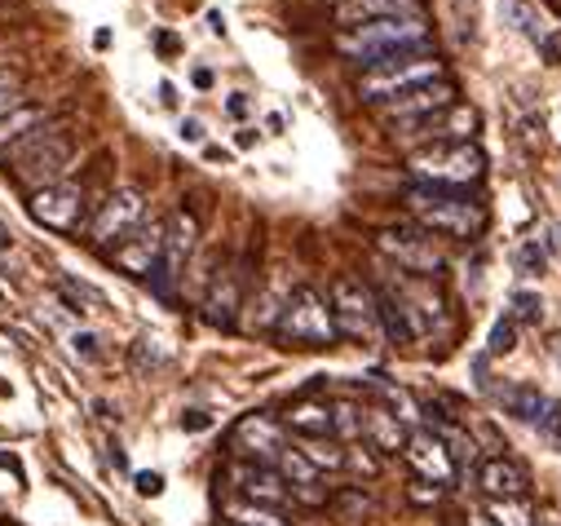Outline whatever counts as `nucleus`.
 Returning a JSON list of instances; mask_svg holds the SVG:
<instances>
[{
    "label": "nucleus",
    "mask_w": 561,
    "mask_h": 526,
    "mask_svg": "<svg viewBox=\"0 0 561 526\" xmlns=\"http://www.w3.org/2000/svg\"><path fill=\"white\" fill-rule=\"evenodd\" d=\"M336 49L358 62L363 71L389 62V58H402V54H425L434 49V32L425 23V14L415 19H380V23H363V27H345L336 36Z\"/></svg>",
    "instance_id": "nucleus-2"
},
{
    "label": "nucleus",
    "mask_w": 561,
    "mask_h": 526,
    "mask_svg": "<svg viewBox=\"0 0 561 526\" xmlns=\"http://www.w3.org/2000/svg\"><path fill=\"white\" fill-rule=\"evenodd\" d=\"M376 393H380V408L385 412H393L407 430H420V421H425V403H415V393H407L402 385H393V380H376Z\"/></svg>",
    "instance_id": "nucleus-26"
},
{
    "label": "nucleus",
    "mask_w": 561,
    "mask_h": 526,
    "mask_svg": "<svg viewBox=\"0 0 561 526\" xmlns=\"http://www.w3.org/2000/svg\"><path fill=\"white\" fill-rule=\"evenodd\" d=\"M407 173L415 186H438V191H469L486 178V151L478 142H447L425 147L407 156Z\"/></svg>",
    "instance_id": "nucleus-5"
},
{
    "label": "nucleus",
    "mask_w": 561,
    "mask_h": 526,
    "mask_svg": "<svg viewBox=\"0 0 561 526\" xmlns=\"http://www.w3.org/2000/svg\"><path fill=\"white\" fill-rule=\"evenodd\" d=\"M234 491H239L243 500L265 504V508H278V513L293 504L288 482L278 478V469H265V465H234Z\"/></svg>",
    "instance_id": "nucleus-20"
},
{
    "label": "nucleus",
    "mask_w": 561,
    "mask_h": 526,
    "mask_svg": "<svg viewBox=\"0 0 561 526\" xmlns=\"http://www.w3.org/2000/svg\"><path fill=\"white\" fill-rule=\"evenodd\" d=\"M517 271H526V275H539V271H543V252H539L535 243H526V248L517 252Z\"/></svg>",
    "instance_id": "nucleus-38"
},
{
    "label": "nucleus",
    "mask_w": 561,
    "mask_h": 526,
    "mask_svg": "<svg viewBox=\"0 0 561 526\" xmlns=\"http://www.w3.org/2000/svg\"><path fill=\"white\" fill-rule=\"evenodd\" d=\"M178 134H182V142H204V124L199 119H182Z\"/></svg>",
    "instance_id": "nucleus-43"
},
{
    "label": "nucleus",
    "mask_w": 561,
    "mask_h": 526,
    "mask_svg": "<svg viewBox=\"0 0 561 526\" xmlns=\"http://www.w3.org/2000/svg\"><path fill=\"white\" fill-rule=\"evenodd\" d=\"M226 111H230V115H248V98H243V93H234V98L226 102Z\"/></svg>",
    "instance_id": "nucleus-45"
},
{
    "label": "nucleus",
    "mask_w": 561,
    "mask_h": 526,
    "mask_svg": "<svg viewBox=\"0 0 561 526\" xmlns=\"http://www.w3.org/2000/svg\"><path fill=\"white\" fill-rule=\"evenodd\" d=\"M137 226H147V195L137 191V186H119V191H111V195L93 208L89 243H93V248H115V243H124Z\"/></svg>",
    "instance_id": "nucleus-9"
},
{
    "label": "nucleus",
    "mask_w": 561,
    "mask_h": 526,
    "mask_svg": "<svg viewBox=\"0 0 561 526\" xmlns=\"http://www.w3.org/2000/svg\"><path fill=\"white\" fill-rule=\"evenodd\" d=\"M328 301H332V319H336L341 341H354V345H371V341H380L376 288H367V284L354 279V275H336L332 288H328Z\"/></svg>",
    "instance_id": "nucleus-8"
},
{
    "label": "nucleus",
    "mask_w": 561,
    "mask_h": 526,
    "mask_svg": "<svg viewBox=\"0 0 561 526\" xmlns=\"http://www.w3.org/2000/svg\"><path fill=\"white\" fill-rule=\"evenodd\" d=\"M376 248L411 279H438L447 271V252L420 226H385V230H376Z\"/></svg>",
    "instance_id": "nucleus-7"
},
{
    "label": "nucleus",
    "mask_w": 561,
    "mask_h": 526,
    "mask_svg": "<svg viewBox=\"0 0 561 526\" xmlns=\"http://www.w3.org/2000/svg\"><path fill=\"white\" fill-rule=\"evenodd\" d=\"M465 522H469V526H495V522H491V517H486V513H469V517H465Z\"/></svg>",
    "instance_id": "nucleus-48"
},
{
    "label": "nucleus",
    "mask_w": 561,
    "mask_h": 526,
    "mask_svg": "<svg viewBox=\"0 0 561 526\" xmlns=\"http://www.w3.org/2000/svg\"><path fill=\"white\" fill-rule=\"evenodd\" d=\"M41 124H49V115L41 106H32V102H23L14 115H5V119H0V156H5L10 147H19L32 128H41Z\"/></svg>",
    "instance_id": "nucleus-27"
},
{
    "label": "nucleus",
    "mask_w": 561,
    "mask_h": 526,
    "mask_svg": "<svg viewBox=\"0 0 561 526\" xmlns=\"http://www.w3.org/2000/svg\"><path fill=\"white\" fill-rule=\"evenodd\" d=\"M71 345H76V354H84V358H98V354H102L93 332H76V336H71Z\"/></svg>",
    "instance_id": "nucleus-40"
},
{
    "label": "nucleus",
    "mask_w": 561,
    "mask_h": 526,
    "mask_svg": "<svg viewBox=\"0 0 561 526\" xmlns=\"http://www.w3.org/2000/svg\"><path fill=\"white\" fill-rule=\"evenodd\" d=\"M23 106V98H19V89H0V119L5 115H14Z\"/></svg>",
    "instance_id": "nucleus-42"
},
{
    "label": "nucleus",
    "mask_w": 561,
    "mask_h": 526,
    "mask_svg": "<svg viewBox=\"0 0 561 526\" xmlns=\"http://www.w3.org/2000/svg\"><path fill=\"white\" fill-rule=\"evenodd\" d=\"M407 425L385 408H363V443L376 456H402L407 451Z\"/></svg>",
    "instance_id": "nucleus-23"
},
{
    "label": "nucleus",
    "mask_w": 561,
    "mask_h": 526,
    "mask_svg": "<svg viewBox=\"0 0 561 526\" xmlns=\"http://www.w3.org/2000/svg\"><path fill=\"white\" fill-rule=\"evenodd\" d=\"M376 315H380V336L389 345H415L420 336H425V319H420V310L407 301V293L398 284H380L376 288Z\"/></svg>",
    "instance_id": "nucleus-16"
},
{
    "label": "nucleus",
    "mask_w": 561,
    "mask_h": 526,
    "mask_svg": "<svg viewBox=\"0 0 561 526\" xmlns=\"http://www.w3.org/2000/svg\"><path fill=\"white\" fill-rule=\"evenodd\" d=\"M208 425H213L208 412H186V416H182V430H186V434H199V430H208Z\"/></svg>",
    "instance_id": "nucleus-41"
},
{
    "label": "nucleus",
    "mask_w": 561,
    "mask_h": 526,
    "mask_svg": "<svg viewBox=\"0 0 561 526\" xmlns=\"http://www.w3.org/2000/svg\"><path fill=\"white\" fill-rule=\"evenodd\" d=\"M332 412H336V443H341V438H363V408H354V403H332Z\"/></svg>",
    "instance_id": "nucleus-32"
},
{
    "label": "nucleus",
    "mask_w": 561,
    "mask_h": 526,
    "mask_svg": "<svg viewBox=\"0 0 561 526\" xmlns=\"http://www.w3.org/2000/svg\"><path fill=\"white\" fill-rule=\"evenodd\" d=\"M500 408H504L513 421L543 430V421H548V412H552V399H548L543 389H535V385L513 380V385H504V389H500Z\"/></svg>",
    "instance_id": "nucleus-24"
},
{
    "label": "nucleus",
    "mask_w": 561,
    "mask_h": 526,
    "mask_svg": "<svg viewBox=\"0 0 561 526\" xmlns=\"http://www.w3.org/2000/svg\"><path fill=\"white\" fill-rule=\"evenodd\" d=\"M133 358H137V367H160L169 354H164V345L156 336H142V341H137V350H133Z\"/></svg>",
    "instance_id": "nucleus-35"
},
{
    "label": "nucleus",
    "mask_w": 561,
    "mask_h": 526,
    "mask_svg": "<svg viewBox=\"0 0 561 526\" xmlns=\"http://www.w3.org/2000/svg\"><path fill=\"white\" fill-rule=\"evenodd\" d=\"M345 469H354L363 478H376L380 473V456H371V447H345Z\"/></svg>",
    "instance_id": "nucleus-34"
},
{
    "label": "nucleus",
    "mask_w": 561,
    "mask_h": 526,
    "mask_svg": "<svg viewBox=\"0 0 561 526\" xmlns=\"http://www.w3.org/2000/svg\"><path fill=\"white\" fill-rule=\"evenodd\" d=\"M221 517H226V526H293L288 513L265 508V504H252V500H243V495H230V500L221 504Z\"/></svg>",
    "instance_id": "nucleus-25"
},
{
    "label": "nucleus",
    "mask_w": 561,
    "mask_h": 526,
    "mask_svg": "<svg viewBox=\"0 0 561 526\" xmlns=\"http://www.w3.org/2000/svg\"><path fill=\"white\" fill-rule=\"evenodd\" d=\"M504 19H513V23H517V32H526V36H535V41H539V23L530 19V10L522 5V0H504Z\"/></svg>",
    "instance_id": "nucleus-36"
},
{
    "label": "nucleus",
    "mask_w": 561,
    "mask_h": 526,
    "mask_svg": "<svg viewBox=\"0 0 561 526\" xmlns=\"http://www.w3.org/2000/svg\"><path fill=\"white\" fill-rule=\"evenodd\" d=\"M411 221L420 230H430L434 239H456V243H473L486 235V204L469 191H438V186H411L402 195Z\"/></svg>",
    "instance_id": "nucleus-1"
},
{
    "label": "nucleus",
    "mask_w": 561,
    "mask_h": 526,
    "mask_svg": "<svg viewBox=\"0 0 561 526\" xmlns=\"http://www.w3.org/2000/svg\"><path fill=\"white\" fill-rule=\"evenodd\" d=\"M71 160H76V142H71V134L62 124H41V128H32V134L19 142V147H10L5 156H0V164H5V173L32 195V191H45V186H58L62 178H67V169H71Z\"/></svg>",
    "instance_id": "nucleus-3"
},
{
    "label": "nucleus",
    "mask_w": 561,
    "mask_h": 526,
    "mask_svg": "<svg viewBox=\"0 0 561 526\" xmlns=\"http://www.w3.org/2000/svg\"><path fill=\"white\" fill-rule=\"evenodd\" d=\"M447 106H456V84L443 76V80H434V84H420V89H411V93L385 102L380 115H385L389 124H415V119H430V115H438V111H447Z\"/></svg>",
    "instance_id": "nucleus-17"
},
{
    "label": "nucleus",
    "mask_w": 561,
    "mask_h": 526,
    "mask_svg": "<svg viewBox=\"0 0 561 526\" xmlns=\"http://www.w3.org/2000/svg\"><path fill=\"white\" fill-rule=\"evenodd\" d=\"M319 473H341L345 469V443H336V438H297L293 443Z\"/></svg>",
    "instance_id": "nucleus-28"
},
{
    "label": "nucleus",
    "mask_w": 561,
    "mask_h": 526,
    "mask_svg": "<svg viewBox=\"0 0 561 526\" xmlns=\"http://www.w3.org/2000/svg\"><path fill=\"white\" fill-rule=\"evenodd\" d=\"M133 487L142 491V495H160L164 491V478L160 473H133Z\"/></svg>",
    "instance_id": "nucleus-39"
},
{
    "label": "nucleus",
    "mask_w": 561,
    "mask_h": 526,
    "mask_svg": "<svg viewBox=\"0 0 561 526\" xmlns=\"http://www.w3.org/2000/svg\"><path fill=\"white\" fill-rule=\"evenodd\" d=\"M10 248H14V235H10L5 221H0V252H10Z\"/></svg>",
    "instance_id": "nucleus-47"
},
{
    "label": "nucleus",
    "mask_w": 561,
    "mask_h": 526,
    "mask_svg": "<svg viewBox=\"0 0 561 526\" xmlns=\"http://www.w3.org/2000/svg\"><path fill=\"white\" fill-rule=\"evenodd\" d=\"M195 239H199V221L191 213H173L164 221V256H160V271L151 279L160 301H178V284L186 279V266L195 256Z\"/></svg>",
    "instance_id": "nucleus-12"
},
{
    "label": "nucleus",
    "mask_w": 561,
    "mask_h": 526,
    "mask_svg": "<svg viewBox=\"0 0 561 526\" xmlns=\"http://www.w3.org/2000/svg\"><path fill=\"white\" fill-rule=\"evenodd\" d=\"M199 310H204V323L230 332L234 319H239V310H243V275H239L234 266H221V271L213 275V284H208Z\"/></svg>",
    "instance_id": "nucleus-18"
},
{
    "label": "nucleus",
    "mask_w": 561,
    "mask_h": 526,
    "mask_svg": "<svg viewBox=\"0 0 561 526\" xmlns=\"http://www.w3.org/2000/svg\"><path fill=\"white\" fill-rule=\"evenodd\" d=\"M478 134V111L456 102L430 119H415V124H393V138L415 147V151H425V147H447V142H473Z\"/></svg>",
    "instance_id": "nucleus-13"
},
{
    "label": "nucleus",
    "mask_w": 561,
    "mask_h": 526,
    "mask_svg": "<svg viewBox=\"0 0 561 526\" xmlns=\"http://www.w3.org/2000/svg\"><path fill=\"white\" fill-rule=\"evenodd\" d=\"M278 421H284V430H293L297 438H336V412H332V403H319V399L288 403V412Z\"/></svg>",
    "instance_id": "nucleus-22"
},
{
    "label": "nucleus",
    "mask_w": 561,
    "mask_h": 526,
    "mask_svg": "<svg viewBox=\"0 0 561 526\" xmlns=\"http://www.w3.org/2000/svg\"><path fill=\"white\" fill-rule=\"evenodd\" d=\"M407 465H411V473L415 478H425V482H434V487H451L456 478H460V469H456V460H451V451H447V443L434 434V430H411L407 434Z\"/></svg>",
    "instance_id": "nucleus-15"
},
{
    "label": "nucleus",
    "mask_w": 561,
    "mask_h": 526,
    "mask_svg": "<svg viewBox=\"0 0 561 526\" xmlns=\"http://www.w3.org/2000/svg\"><path fill=\"white\" fill-rule=\"evenodd\" d=\"M156 45H160V54H178V36H173V32H160Z\"/></svg>",
    "instance_id": "nucleus-44"
},
{
    "label": "nucleus",
    "mask_w": 561,
    "mask_h": 526,
    "mask_svg": "<svg viewBox=\"0 0 561 526\" xmlns=\"http://www.w3.org/2000/svg\"><path fill=\"white\" fill-rule=\"evenodd\" d=\"M230 451H234L243 465H265V469H274L278 456L288 451V430H284V421L270 416V412H243V416L234 421V430H230Z\"/></svg>",
    "instance_id": "nucleus-10"
},
{
    "label": "nucleus",
    "mask_w": 561,
    "mask_h": 526,
    "mask_svg": "<svg viewBox=\"0 0 561 526\" xmlns=\"http://www.w3.org/2000/svg\"><path fill=\"white\" fill-rule=\"evenodd\" d=\"M543 319V301L539 293H513V323H539Z\"/></svg>",
    "instance_id": "nucleus-33"
},
{
    "label": "nucleus",
    "mask_w": 561,
    "mask_h": 526,
    "mask_svg": "<svg viewBox=\"0 0 561 526\" xmlns=\"http://www.w3.org/2000/svg\"><path fill=\"white\" fill-rule=\"evenodd\" d=\"M513 350H517V323H513V315H504V319H495V328L486 336V354L491 358H504Z\"/></svg>",
    "instance_id": "nucleus-31"
},
{
    "label": "nucleus",
    "mask_w": 561,
    "mask_h": 526,
    "mask_svg": "<svg viewBox=\"0 0 561 526\" xmlns=\"http://www.w3.org/2000/svg\"><path fill=\"white\" fill-rule=\"evenodd\" d=\"M473 482H478L482 500H517V495H530V478H526V469L513 456H486L473 469Z\"/></svg>",
    "instance_id": "nucleus-19"
},
{
    "label": "nucleus",
    "mask_w": 561,
    "mask_h": 526,
    "mask_svg": "<svg viewBox=\"0 0 561 526\" xmlns=\"http://www.w3.org/2000/svg\"><path fill=\"white\" fill-rule=\"evenodd\" d=\"M160 256H164V221H151V226H137L124 243L111 248V266L124 271L128 279H156L160 271Z\"/></svg>",
    "instance_id": "nucleus-14"
},
{
    "label": "nucleus",
    "mask_w": 561,
    "mask_h": 526,
    "mask_svg": "<svg viewBox=\"0 0 561 526\" xmlns=\"http://www.w3.org/2000/svg\"><path fill=\"white\" fill-rule=\"evenodd\" d=\"M195 84H199V89H208V84H213V71H204V67H199V71H195Z\"/></svg>",
    "instance_id": "nucleus-49"
},
{
    "label": "nucleus",
    "mask_w": 561,
    "mask_h": 526,
    "mask_svg": "<svg viewBox=\"0 0 561 526\" xmlns=\"http://www.w3.org/2000/svg\"><path fill=\"white\" fill-rule=\"evenodd\" d=\"M486 517L495 526H535V504L530 495H517V500H486Z\"/></svg>",
    "instance_id": "nucleus-29"
},
{
    "label": "nucleus",
    "mask_w": 561,
    "mask_h": 526,
    "mask_svg": "<svg viewBox=\"0 0 561 526\" xmlns=\"http://www.w3.org/2000/svg\"><path fill=\"white\" fill-rule=\"evenodd\" d=\"M434 80H443V62H438L434 49H425V54H402V58H389V62L363 71L358 98H363L367 106H385V102H393V98H402V93H411V89H420V84H434Z\"/></svg>",
    "instance_id": "nucleus-6"
},
{
    "label": "nucleus",
    "mask_w": 561,
    "mask_h": 526,
    "mask_svg": "<svg viewBox=\"0 0 561 526\" xmlns=\"http://www.w3.org/2000/svg\"><path fill=\"white\" fill-rule=\"evenodd\" d=\"M332 508L341 513V522H363L376 513V500L363 487H341V491H332Z\"/></svg>",
    "instance_id": "nucleus-30"
},
{
    "label": "nucleus",
    "mask_w": 561,
    "mask_h": 526,
    "mask_svg": "<svg viewBox=\"0 0 561 526\" xmlns=\"http://www.w3.org/2000/svg\"><path fill=\"white\" fill-rule=\"evenodd\" d=\"M411 504H438L443 500V487H434V482H425V478H411Z\"/></svg>",
    "instance_id": "nucleus-37"
},
{
    "label": "nucleus",
    "mask_w": 561,
    "mask_h": 526,
    "mask_svg": "<svg viewBox=\"0 0 561 526\" xmlns=\"http://www.w3.org/2000/svg\"><path fill=\"white\" fill-rule=\"evenodd\" d=\"M270 336L284 345V350H328L341 341L336 332V319H332V301L310 288V284H297L278 310V319L270 323Z\"/></svg>",
    "instance_id": "nucleus-4"
},
{
    "label": "nucleus",
    "mask_w": 561,
    "mask_h": 526,
    "mask_svg": "<svg viewBox=\"0 0 561 526\" xmlns=\"http://www.w3.org/2000/svg\"><path fill=\"white\" fill-rule=\"evenodd\" d=\"M160 102H164V106H173V102H178V89H173V84H169V80H164V84H160Z\"/></svg>",
    "instance_id": "nucleus-46"
},
{
    "label": "nucleus",
    "mask_w": 561,
    "mask_h": 526,
    "mask_svg": "<svg viewBox=\"0 0 561 526\" xmlns=\"http://www.w3.org/2000/svg\"><path fill=\"white\" fill-rule=\"evenodd\" d=\"M425 14L420 0H341L336 19L341 27H363V23H380V19H415Z\"/></svg>",
    "instance_id": "nucleus-21"
},
{
    "label": "nucleus",
    "mask_w": 561,
    "mask_h": 526,
    "mask_svg": "<svg viewBox=\"0 0 561 526\" xmlns=\"http://www.w3.org/2000/svg\"><path fill=\"white\" fill-rule=\"evenodd\" d=\"M27 213L36 226L54 230V235H76V230H89V195L71 182H58V186H45V191H32L27 195Z\"/></svg>",
    "instance_id": "nucleus-11"
}]
</instances>
